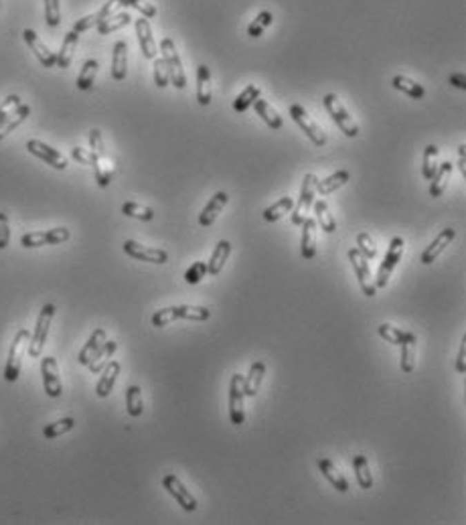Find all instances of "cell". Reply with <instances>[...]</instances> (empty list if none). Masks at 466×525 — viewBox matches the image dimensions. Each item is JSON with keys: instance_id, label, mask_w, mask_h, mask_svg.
<instances>
[{"instance_id": "32", "label": "cell", "mask_w": 466, "mask_h": 525, "mask_svg": "<svg viewBox=\"0 0 466 525\" xmlns=\"http://www.w3.org/2000/svg\"><path fill=\"white\" fill-rule=\"evenodd\" d=\"M349 181H351V173L342 169V171H337L335 175H331V177L322 179V181H316V193H320V195H331V193H335L337 189L347 185Z\"/></svg>"}, {"instance_id": "55", "label": "cell", "mask_w": 466, "mask_h": 525, "mask_svg": "<svg viewBox=\"0 0 466 525\" xmlns=\"http://www.w3.org/2000/svg\"><path fill=\"white\" fill-rule=\"evenodd\" d=\"M21 104H23V102H21V97H19L17 93H12V95L4 97V102L0 104V120H2V118H6L10 112H14Z\"/></svg>"}, {"instance_id": "37", "label": "cell", "mask_w": 466, "mask_h": 525, "mask_svg": "<svg viewBox=\"0 0 466 525\" xmlns=\"http://www.w3.org/2000/svg\"><path fill=\"white\" fill-rule=\"evenodd\" d=\"M312 207H314L316 221H318V225L322 227V231L333 233V231L337 229V221H335V216L331 213V209H329L327 201L318 199V201H314V203H312Z\"/></svg>"}, {"instance_id": "41", "label": "cell", "mask_w": 466, "mask_h": 525, "mask_svg": "<svg viewBox=\"0 0 466 525\" xmlns=\"http://www.w3.org/2000/svg\"><path fill=\"white\" fill-rule=\"evenodd\" d=\"M93 173H95V181L99 187H108L112 183V175H114V169H112V162L108 160V156H95V162H93Z\"/></svg>"}, {"instance_id": "19", "label": "cell", "mask_w": 466, "mask_h": 525, "mask_svg": "<svg viewBox=\"0 0 466 525\" xmlns=\"http://www.w3.org/2000/svg\"><path fill=\"white\" fill-rule=\"evenodd\" d=\"M227 201H229L227 193H225V191H217V193L211 197V201L205 205V209L201 211V216H199V223H201L203 227H211V225L217 221V217H219V213L223 211V207L227 205Z\"/></svg>"}, {"instance_id": "38", "label": "cell", "mask_w": 466, "mask_h": 525, "mask_svg": "<svg viewBox=\"0 0 466 525\" xmlns=\"http://www.w3.org/2000/svg\"><path fill=\"white\" fill-rule=\"evenodd\" d=\"M292 207H294V199L286 195V197H282L280 201L272 203L270 207L264 209V219H266L268 223H276V221H280L286 213H290Z\"/></svg>"}, {"instance_id": "8", "label": "cell", "mask_w": 466, "mask_h": 525, "mask_svg": "<svg viewBox=\"0 0 466 525\" xmlns=\"http://www.w3.org/2000/svg\"><path fill=\"white\" fill-rule=\"evenodd\" d=\"M316 177L309 173V175H304V179H302V187H300V199H298V203L292 207V225H300L307 216H309V211H311L312 203H314V197H316Z\"/></svg>"}, {"instance_id": "27", "label": "cell", "mask_w": 466, "mask_h": 525, "mask_svg": "<svg viewBox=\"0 0 466 525\" xmlns=\"http://www.w3.org/2000/svg\"><path fill=\"white\" fill-rule=\"evenodd\" d=\"M318 468H320V472L324 475V479H327L339 493H347V491H349V481L342 477V472L335 466L333 461L320 459V461H318Z\"/></svg>"}, {"instance_id": "13", "label": "cell", "mask_w": 466, "mask_h": 525, "mask_svg": "<svg viewBox=\"0 0 466 525\" xmlns=\"http://www.w3.org/2000/svg\"><path fill=\"white\" fill-rule=\"evenodd\" d=\"M162 487L166 489V493L173 495V499L185 509V511H195L197 509V499L188 493L185 485L181 483V479L177 475H164L162 477Z\"/></svg>"}, {"instance_id": "16", "label": "cell", "mask_w": 466, "mask_h": 525, "mask_svg": "<svg viewBox=\"0 0 466 525\" xmlns=\"http://www.w3.org/2000/svg\"><path fill=\"white\" fill-rule=\"evenodd\" d=\"M23 39H25V43L31 47V51L35 53V57L39 59V63L43 65V67H55V63H57V55L39 39V35L32 31V29H25L23 31Z\"/></svg>"}, {"instance_id": "50", "label": "cell", "mask_w": 466, "mask_h": 525, "mask_svg": "<svg viewBox=\"0 0 466 525\" xmlns=\"http://www.w3.org/2000/svg\"><path fill=\"white\" fill-rule=\"evenodd\" d=\"M209 276V270H207V262H195L186 268L185 272V282L186 284H199L201 280Z\"/></svg>"}, {"instance_id": "10", "label": "cell", "mask_w": 466, "mask_h": 525, "mask_svg": "<svg viewBox=\"0 0 466 525\" xmlns=\"http://www.w3.org/2000/svg\"><path fill=\"white\" fill-rule=\"evenodd\" d=\"M347 258H349V262H351V266H353V270H355V276L359 280V286H361L363 294L369 296V298L375 296V294H377V288H375V282L371 280V270H369L367 258H363L361 251H359L357 247L349 249Z\"/></svg>"}, {"instance_id": "11", "label": "cell", "mask_w": 466, "mask_h": 525, "mask_svg": "<svg viewBox=\"0 0 466 525\" xmlns=\"http://www.w3.org/2000/svg\"><path fill=\"white\" fill-rule=\"evenodd\" d=\"M290 116H292L294 122L302 128V132L309 136V140H311L312 144H316V146H324L327 144V134L320 130V126L312 120L311 116H309V112L300 104H292L290 106Z\"/></svg>"}, {"instance_id": "18", "label": "cell", "mask_w": 466, "mask_h": 525, "mask_svg": "<svg viewBox=\"0 0 466 525\" xmlns=\"http://www.w3.org/2000/svg\"><path fill=\"white\" fill-rule=\"evenodd\" d=\"M134 27H136V37H138V45H140V51L146 59H156V41L153 37V29H151V23L146 19H136L134 21Z\"/></svg>"}, {"instance_id": "3", "label": "cell", "mask_w": 466, "mask_h": 525, "mask_svg": "<svg viewBox=\"0 0 466 525\" xmlns=\"http://www.w3.org/2000/svg\"><path fill=\"white\" fill-rule=\"evenodd\" d=\"M29 341H31V333L27 329H21L17 335H14V341L10 345V351H8V359H6V365H4V379L6 381H17L19 375H21V368H23V357H25V351L29 347Z\"/></svg>"}, {"instance_id": "44", "label": "cell", "mask_w": 466, "mask_h": 525, "mask_svg": "<svg viewBox=\"0 0 466 525\" xmlns=\"http://www.w3.org/2000/svg\"><path fill=\"white\" fill-rule=\"evenodd\" d=\"M262 95V90L258 88V86H248L244 92L240 93L237 97H235V102H233V110L237 112V114H244V112H248L249 108L253 106V102L258 99Z\"/></svg>"}, {"instance_id": "4", "label": "cell", "mask_w": 466, "mask_h": 525, "mask_svg": "<svg viewBox=\"0 0 466 525\" xmlns=\"http://www.w3.org/2000/svg\"><path fill=\"white\" fill-rule=\"evenodd\" d=\"M322 104H324L327 112L331 114V118L335 120V124L341 128V132L344 136H349V138L359 136V126L353 120V116L347 112V108L342 106L341 99H339L335 93H327V95L322 97Z\"/></svg>"}, {"instance_id": "35", "label": "cell", "mask_w": 466, "mask_h": 525, "mask_svg": "<svg viewBox=\"0 0 466 525\" xmlns=\"http://www.w3.org/2000/svg\"><path fill=\"white\" fill-rule=\"evenodd\" d=\"M452 169H454V164H452V162H448V160H446V162H442V164H438L434 177L430 179V181H432V185H430V195H432V197H440V195L444 193L446 183H448V179H450Z\"/></svg>"}, {"instance_id": "1", "label": "cell", "mask_w": 466, "mask_h": 525, "mask_svg": "<svg viewBox=\"0 0 466 525\" xmlns=\"http://www.w3.org/2000/svg\"><path fill=\"white\" fill-rule=\"evenodd\" d=\"M211 316V310L205 307H193V305H181V307H166V309L156 310L151 318L153 327L162 329L175 321H195V323H203Z\"/></svg>"}, {"instance_id": "28", "label": "cell", "mask_w": 466, "mask_h": 525, "mask_svg": "<svg viewBox=\"0 0 466 525\" xmlns=\"http://www.w3.org/2000/svg\"><path fill=\"white\" fill-rule=\"evenodd\" d=\"M108 341V335H106V329H101V327H97L95 331H93L92 335H90V339L88 343L81 347V351H79V355H77V361L81 363V365H88L90 361H92V357L97 353V349L104 345Z\"/></svg>"}, {"instance_id": "43", "label": "cell", "mask_w": 466, "mask_h": 525, "mask_svg": "<svg viewBox=\"0 0 466 525\" xmlns=\"http://www.w3.org/2000/svg\"><path fill=\"white\" fill-rule=\"evenodd\" d=\"M97 67H99V63L95 61V59H88V61L84 63V67H81V71H79V75H77V88L81 90V92H88V90H92L93 82H95V75H97Z\"/></svg>"}, {"instance_id": "60", "label": "cell", "mask_w": 466, "mask_h": 525, "mask_svg": "<svg viewBox=\"0 0 466 525\" xmlns=\"http://www.w3.org/2000/svg\"><path fill=\"white\" fill-rule=\"evenodd\" d=\"M448 84H452V86H454V88H458V90H465L466 88L465 73H452V75L448 77Z\"/></svg>"}, {"instance_id": "14", "label": "cell", "mask_w": 466, "mask_h": 525, "mask_svg": "<svg viewBox=\"0 0 466 525\" xmlns=\"http://www.w3.org/2000/svg\"><path fill=\"white\" fill-rule=\"evenodd\" d=\"M27 151H29L32 156L41 158L43 162H47L49 166L57 169V171H65L67 164H69L67 158H65L57 149H53V146H49V144H45V142H41V140H35V138L27 142Z\"/></svg>"}, {"instance_id": "48", "label": "cell", "mask_w": 466, "mask_h": 525, "mask_svg": "<svg viewBox=\"0 0 466 525\" xmlns=\"http://www.w3.org/2000/svg\"><path fill=\"white\" fill-rule=\"evenodd\" d=\"M122 213L128 217H134V219H140V221H153L155 219V211L151 207H144V205L134 203V201H126L122 205Z\"/></svg>"}, {"instance_id": "24", "label": "cell", "mask_w": 466, "mask_h": 525, "mask_svg": "<svg viewBox=\"0 0 466 525\" xmlns=\"http://www.w3.org/2000/svg\"><path fill=\"white\" fill-rule=\"evenodd\" d=\"M29 116H31V106L29 104H21L14 112H10L6 118H2L0 120V140H4V136H8L12 130H17Z\"/></svg>"}, {"instance_id": "5", "label": "cell", "mask_w": 466, "mask_h": 525, "mask_svg": "<svg viewBox=\"0 0 466 525\" xmlns=\"http://www.w3.org/2000/svg\"><path fill=\"white\" fill-rule=\"evenodd\" d=\"M402 256H404V240L400 236H396L389 242V247H387V254H385L383 262L379 264L377 278H375V288H385L387 286V282L391 278V272L402 262Z\"/></svg>"}, {"instance_id": "6", "label": "cell", "mask_w": 466, "mask_h": 525, "mask_svg": "<svg viewBox=\"0 0 466 525\" xmlns=\"http://www.w3.org/2000/svg\"><path fill=\"white\" fill-rule=\"evenodd\" d=\"M246 394H244V375L233 373L229 381V420L233 426H242L246 422Z\"/></svg>"}, {"instance_id": "30", "label": "cell", "mask_w": 466, "mask_h": 525, "mask_svg": "<svg viewBox=\"0 0 466 525\" xmlns=\"http://www.w3.org/2000/svg\"><path fill=\"white\" fill-rule=\"evenodd\" d=\"M229 254H231V244H229L227 240H221L217 246H215V249H213L209 262H207L209 276H219V274H221V270H223V266H225Z\"/></svg>"}, {"instance_id": "23", "label": "cell", "mask_w": 466, "mask_h": 525, "mask_svg": "<svg viewBox=\"0 0 466 525\" xmlns=\"http://www.w3.org/2000/svg\"><path fill=\"white\" fill-rule=\"evenodd\" d=\"M302 240H300V254L304 260H312L316 256V219L307 217L302 223Z\"/></svg>"}, {"instance_id": "22", "label": "cell", "mask_w": 466, "mask_h": 525, "mask_svg": "<svg viewBox=\"0 0 466 525\" xmlns=\"http://www.w3.org/2000/svg\"><path fill=\"white\" fill-rule=\"evenodd\" d=\"M118 4V0H108L97 12H93V15H88V17H84V19H79L75 25H73V29L71 31H75V32H86V31H90V29H93V27H97L101 21H106L110 15H112V10H114V6Z\"/></svg>"}, {"instance_id": "59", "label": "cell", "mask_w": 466, "mask_h": 525, "mask_svg": "<svg viewBox=\"0 0 466 525\" xmlns=\"http://www.w3.org/2000/svg\"><path fill=\"white\" fill-rule=\"evenodd\" d=\"M456 371H458V373H466V337L463 339L458 357H456Z\"/></svg>"}, {"instance_id": "20", "label": "cell", "mask_w": 466, "mask_h": 525, "mask_svg": "<svg viewBox=\"0 0 466 525\" xmlns=\"http://www.w3.org/2000/svg\"><path fill=\"white\" fill-rule=\"evenodd\" d=\"M120 370H122V368H120L118 361H108V365L99 371L101 377H99V381H97V385H95L97 398H108V396L112 394V390H114V385H116V379H118V375H120Z\"/></svg>"}, {"instance_id": "62", "label": "cell", "mask_w": 466, "mask_h": 525, "mask_svg": "<svg viewBox=\"0 0 466 525\" xmlns=\"http://www.w3.org/2000/svg\"><path fill=\"white\" fill-rule=\"evenodd\" d=\"M0 6H2V2H0Z\"/></svg>"}, {"instance_id": "12", "label": "cell", "mask_w": 466, "mask_h": 525, "mask_svg": "<svg viewBox=\"0 0 466 525\" xmlns=\"http://www.w3.org/2000/svg\"><path fill=\"white\" fill-rule=\"evenodd\" d=\"M41 375H43V385L45 394L49 398H59L63 394L61 375H59V365L55 357H43L41 359Z\"/></svg>"}, {"instance_id": "36", "label": "cell", "mask_w": 466, "mask_h": 525, "mask_svg": "<svg viewBox=\"0 0 466 525\" xmlns=\"http://www.w3.org/2000/svg\"><path fill=\"white\" fill-rule=\"evenodd\" d=\"M353 468H355V477H357V483H359V487L361 489H371L373 487V475H371V468H369V461H367V457H363V455H357L355 459H353Z\"/></svg>"}, {"instance_id": "51", "label": "cell", "mask_w": 466, "mask_h": 525, "mask_svg": "<svg viewBox=\"0 0 466 525\" xmlns=\"http://www.w3.org/2000/svg\"><path fill=\"white\" fill-rule=\"evenodd\" d=\"M118 4L136 8L144 19H153V17H156V6L153 2H148V0H118Z\"/></svg>"}, {"instance_id": "15", "label": "cell", "mask_w": 466, "mask_h": 525, "mask_svg": "<svg viewBox=\"0 0 466 525\" xmlns=\"http://www.w3.org/2000/svg\"><path fill=\"white\" fill-rule=\"evenodd\" d=\"M124 251L134 258V260H140V262H151V264H166L168 262V254L160 247H148L134 242V240H128L124 242Z\"/></svg>"}, {"instance_id": "34", "label": "cell", "mask_w": 466, "mask_h": 525, "mask_svg": "<svg viewBox=\"0 0 466 525\" xmlns=\"http://www.w3.org/2000/svg\"><path fill=\"white\" fill-rule=\"evenodd\" d=\"M77 41H79V32L75 31H69L65 35V39H63V45L61 49H59V53H57V67H69L71 65V59H73V53H75V47H77Z\"/></svg>"}, {"instance_id": "46", "label": "cell", "mask_w": 466, "mask_h": 525, "mask_svg": "<svg viewBox=\"0 0 466 525\" xmlns=\"http://www.w3.org/2000/svg\"><path fill=\"white\" fill-rule=\"evenodd\" d=\"M272 23H274V15H272L270 10H262V12L249 23L248 37H251V39L262 37V32L266 31V27H270Z\"/></svg>"}, {"instance_id": "45", "label": "cell", "mask_w": 466, "mask_h": 525, "mask_svg": "<svg viewBox=\"0 0 466 525\" xmlns=\"http://www.w3.org/2000/svg\"><path fill=\"white\" fill-rule=\"evenodd\" d=\"M73 428H75V420H73V418H61V420H57V422H53V424H47V426L43 428V436H45L47 440H53V438H57V436L71 432Z\"/></svg>"}, {"instance_id": "54", "label": "cell", "mask_w": 466, "mask_h": 525, "mask_svg": "<svg viewBox=\"0 0 466 525\" xmlns=\"http://www.w3.org/2000/svg\"><path fill=\"white\" fill-rule=\"evenodd\" d=\"M402 347V359H400V363H402V371L404 373H411L414 368H416V359H414V345H400Z\"/></svg>"}, {"instance_id": "56", "label": "cell", "mask_w": 466, "mask_h": 525, "mask_svg": "<svg viewBox=\"0 0 466 525\" xmlns=\"http://www.w3.org/2000/svg\"><path fill=\"white\" fill-rule=\"evenodd\" d=\"M90 151H92L95 156L106 155V149H104V138H101V132L97 128L90 130Z\"/></svg>"}, {"instance_id": "42", "label": "cell", "mask_w": 466, "mask_h": 525, "mask_svg": "<svg viewBox=\"0 0 466 525\" xmlns=\"http://www.w3.org/2000/svg\"><path fill=\"white\" fill-rule=\"evenodd\" d=\"M126 408H128V414L132 418H138L142 416L144 412V402H142V390L138 385H130L126 390Z\"/></svg>"}, {"instance_id": "17", "label": "cell", "mask_w": 466, "mask_h": 525, "mask_svg": "<svg viewBox=\"0 0 466 525\" xmlns=\"http://www.w3.org/2000/svg\"><path fill=\"white\" fill-rule=\"evenodd\" d=\"M454 238H456V231H454L452 227H446V229H442V231L436 236L434 242H432L430 246L422 251V258H420V262H422L424 266H430L432 262H436V258H438V256H440V254H442L446 247L454 242Z\"/></svg>"}, {"instance_id": "7", "label": "cell", "mask_w": 466, "mask_h": 525, "mask_svg": "<svg viewBox=\"0 0 466 525\" xmlns=\"http://www.w3.org/2000/svg\"><path fill=\"white\" fill-rule=\"evenodd\" d=\"M55 305H45L39 316H37V325H35V333H32L31 341H29V355L31 357H39L43 353V347H45V341H47V335H49V329H51V323H53V316H55Z\"/></svg>"}, {"instance_id": "31", "label": "cell", "mask_w": 466, "mask_h": 525, "mask_svg": "<svg viewBox=\"0 0 466 525\" xmlns=\"http://www.w3.org/2000/svg\"><path fill=\"white\" fill-rule=\"evenodd\" d=\"M253 110H255V114L266 122V126H270V130H282V116H280L278 112L268 104V102H264V99H255L253 102Z\"/></svg>"}, {"instance_id": "49", "label": "cell", "mask_w": 466, "mask_h": 525, "mask_svg": "<svg viewBox=\"0 0 466 525\" xmlns=\"http://www.w3.org/2000/svg\"><path fill=\"white\" fill-rule=\"evenodd\" d=\"M45 2V21L51 29L59 27L61 23V6L59 0H43Z\"/></svg>"}, {"instance_id": "2", "label": "cell", "mask_w": 466, "mask_h": 525, "mask_svg": "<svg viewBox=\"0 0 466 525\" xmlns=\"http://www.w3.org/2000/svg\"><path fill=\"white\" fill-rule=\"evenodd\" d=\"M160 57L166 65V71H168V79L171 84L177 88V90H185L186 88V75L185 69H183V63H181V57H179V51H177V45L171 37H164L160 41Z\"/></svg>"}, {"instance_id": "26", "label": "cell", "mask_w": 466, "mask_h": 525, "mask_svg": "<svg viewBox=\"0 0 466 525\" xmlns=\"http://www.w3.org/2000/svg\"><path fill=\"white\" fill-rule=\"evenodd\" d=\"M128 75V45L126 41H118L112 53V77L116 82H124Z\"/></svg>"}, {"instance_id": "40", "label": "cell", "mask_w": 466, "mask_h": 525, "mask_svg": "<svg viewBox=\"0 0 466 525\" xmlns=\"http://www.w3.org/2000/svg\"><path fill=\"white\" fill-rule=\"evenodd\" d=\"M391 86H394L396 90L404 92L405 95L414 97V99H422V97L426 95V90H424L420 84H416L414 79H409V77H405V75H396V77L391 79Z\"/></svg>"}, {"instance_id": "47", "label": "cell", "mask_w": 466, "mask_h": 525, "mask_svg": "<svg viewBox=\"0 0 466 525\" xmlns=\"http://www.w3.org/2000/svg\"><path fill=\"white\" fill-rule=\"evenodd\" d=\"M438 155H440V151H438L436 144H428L426 146V151H424V164H422V175H424L426 181H430L434 177L436 169H438Z\"/></svg>"}, {"instance_id": "29", "label": "cell", "mask_w": 466, "mask_h": 525, "mask_svg": "<svg viewBox=\"0 0 466 525\" xmlns=\"http://www.w3.org/2000/svg\"><path fill=\"white\" fill-rule=\"evenodd\" d=\"M211 71L207 65H199L197 67V102L201 106H209L211 104Z\"/></svg>"}, {"instance_id": "33", "label": "cell", "mask_w": 466, "mask_h": 525, "mask_svg": "<svg viewBox=\"0 0 466 525\" xmlns=\"http://www.w3.org/2000/svg\"><path fill=\"white\" fill-rule=\"evenodd\" d=\"M116 349H118V343L116 341H106L99 349H97V353L92 357V361L88 363V368L92 373H99V371L104 370L106 365H108V361L112 359V355L116 353Z\"/></svg>"}, {"instance_id": "57", "label": "cell", "mask_w": 466, "mask_h": 525, "mask_svg": "<svg viewBox=\"0 0 466 525\" xmlns=\"http://www.w3.org/2000/svg\"><path fill=\"white\" fill-rule=\"evenodd\" d=\"M10 244V223L8 216L0 211V249H6Z\"/></svg>"}, {"instance_id": "58", "label": "cell", "mask_w": 466, "mask_h": 525, "mask_svg": "<svg viewBox=\"0 0 466 525\" xmlns=\"http://www.w3.org/2000/svg\"><path fill=\"white\" fill-rule=\"evenodd\" d=\"M71 156H73L77 162H81V164H90V166H93V162H95V155H93L90 149L75 146V149L71 151Z\"/></svg>"}, {"instance_id": "39", "label": "cell", "mask_w": 466, "mask_h": 525, "mask_svg": "<svg viewBox=\"0 0 466 525\" xmlns=\"http://www.w3.org/2000/svg\"><path fill=\"white\" fill-rule=\"evenodd\" d=\"M130 23H132L130 12H118V15H110V17H108L106 21H101L95 29H97L99 35H110V32L124 29L126 25H130Z\"/></svg>"}, {"instance_id": "21", "label": "cell", "mask_w": 466, "mask_h": 525, "mask_svg": "<svg viewBox=\"0 0 466 525\" xmlns=\"http://www.w3.org/2000/svg\"><path fill=\"white\" fill-rule=\"evenodd\" d=\"M377 333H379V337H383L387 343L398 345V347H400V345H416V341H418V337H416L411 331H404V329L394 327V325H389V323L379 325V327H377Z\"/></svg>"}, {"instance_id": "9", "label": "cell", "mask_w": 466, "mask_h": 525, "mask_svg": "<svg viewBox=\"0 0 466 525\" xmlns=\"http://www.w3.org/2000/svg\"><path fill=\"white\" fill-rule=\"evenodd\" d=\"M71 238V231L67 227H53L45 231H31L21 238L23 247H41V246H59Z\"/></svg>"}, {"instance_id": "53", "label": "cell", "mask_w": 466, "mask_h": 525, "mask_svg": "<svg viewBox=\"0 0 466 525\" xmlns=\"http://www.w3.org/2000/svg\"><path fill=\"white\" fill-rule=\"evenodd\" d=\"M155 61V71H153V77H155V84L162 90V88H166L168 84H171V79H168V71H166V65L162 61V57H156L153 59Z\"/></svg>"}, {"instance_id": "61", "label": "cell", "mask_w": 466, "mask_h": 525, "mask_svg": "<svg viewBox=\"0 0 466 525\" xmlns=\"http://www.w3.org/2000/svg\"><path fill=\"white\" fill-rule=\"evenodd\" d=\"M458 169H460V173H463V177L466 175V146L465 144H460L458 146Z\"/></svg>"}, {"instance_id": "52", "label": "cell", "mask_w": 466, "mask_h": 525, "mask_svg": "<svg viewBox=\"0 0 466 525\" xmlns=\"http://www.w3.org/2000/svg\"><path fill=\"white\" fill-rule=\"evenodd\" d=\"M357 249H359V251H361V256H363V258H367V260L377 258V247H375V244H373V240L369 233H359V236H357Z\"/></svg>"}, {"instance_id": "25", "label": "cell", "mask_w": 466, "mask_h": 525, "mask_svg": "<svg viewBox=\"0 0 466 525\" xmlns=\"http://www.w3.org/2000/svg\"><path fill=\"white\" fill-rule=\"evenodd\" d=\"M264 375H266V363L264 361L251 363L248 375L244 377V394H246V398H255L258 396L260 385L264 381Z\"/></svg>"}]
</instances>
